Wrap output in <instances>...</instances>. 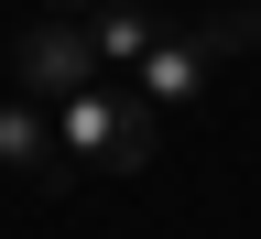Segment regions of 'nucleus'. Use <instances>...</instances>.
I'll return each mask as SVG.
<instances>
[{"mask_svg":"<svg viewBox=\"0 0 261 239\" xmlns=\"http://www.w3.org/2000/svg\"><path fill=\"white\" fill-rule=\"evenodd\" d=\"M228 11H240V0H196V22H228Z\"/></svg>","mask_w":261,"mask_h":239,"instance_id":"0eeeda50","label":"nucleus"},{"mask_svg":"<svg viewBox=\"0 0 261 239\" xmlns=\"http://www.w3.org/2000/svg\"><path fill=\"white\" fill-rule=\"evenodd\" d=\"M152 11H142V0H98V11H87V55H98V76H130V65H142L152 55Z\"/></svg>","mask_w":261,"mask_h":239,"instance_id":"39448f33","label":"nucleus"},{"mask_svg":"<svg viewBox=\"0 0 261 239\" xmlns=\"http://www.w3.org/2000/svg\"><path fill=\"white\" fill-rule=\"evenodd\" d=\"M0 174H22V185H65L55 109H33V98H0Z\"/></svg>","mask_w":261,"mask_h":239,"instance_id":"20e7f679","label":"nucleus"},{"mask_svg":"<svg viewBox=\"0 0 261 239\" xmlns=\"http://www.w3.org/2000/svg\"><path fill=\"white\" fill-rule=\"evenodd\" d=\"M44 11H98V0H44Z\"/></svg>","mask_w":261,"mask_h":239,"instance_id":"6e6552de","label":"nucleus"},{"mask_svg":"<svg viewBox=\"0 0 261 239\" xmlns=\"http://www.w3.org/2000/svg\"><path fill=\"white\" fill-rule=\"evenodd\" d=\"M218 55H228V22H174V33H152V55L130 65V98H142L152 120H174V109H196L207 98V76H218Z\"/></svg>","mask_w":261,"mask_h":239,"instance_id":"f03ea898","label":"nucleus"},{"mask_svg":"<svg viewBox=\"0 0 261 239\" xmlns=\"http://www.w3.org/2000/svg\"><path fill=\"white\" fill-rule=\"evenodd\" d=\"M98 87V55H87V22H33L11 44V98H33V109H65V98Z\"/></svg>","mask_w":261,"mask_h":239,"instance_id":"7ed1b4c3","label":"nucleus"},{"mask_svg":"<svg viewBox=\"0 0 261 239\" xmlns=\"http://www.w3.org/2000/svg\"><path fill=\"white\" fill-rule=\"evenodd\" d=\"M240 44H250V55H261V0H250V11H240Z\"/></svg>","mask_w":261,"mask_h":239,"instance_id":"423d86ee","label":"nucleus"},{"mask_svg":"<svg viewBox=\"0 0 261 239\" xmlns=\"http://www.w3.org/2000/svg\"><path fill=\"white\" fill-rule=\"evenodd\" d=\"M55 142H65V163H87V174H142V163L163 152V120H152L120 76H98L87 98L55 109Z\"/></svg>","mask_w":261,"mask_h":239,"instance_id":"f257e3e1","label":"nucleus"}]
</instances>
